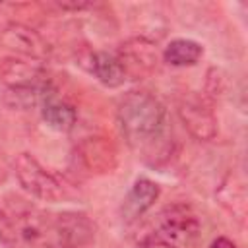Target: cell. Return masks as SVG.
I'll return each mask as SVG.
<instances>
[{
  "label": "cell",
  "instance_id": "1",
  "mask_svg": "<svg viewBox=\"0 0 248 248\" xmlns=\"http://www.w3.org/2000/svg\"><path fill=\"white\" fill-rule=\"evenodd\" d=\"M116 116L122 136L134 151L155 159L167 147V112L163 103L149 91L126 93Z\"/></svg>",
  "mask_w": 248,
  "mask_h": 248
},
{
  "label": "cell",
  "instance_id": "2",
  "mask_svg": "<svg viewBox=\"0 0 248 248\" xmlns=\"http://www.w3.org/2000/svg\"><path fill=\"white\" fill-rule=\"evenodd\" d=\"M14 172L19 186L31 196L45 202H60L66 196L64 184L46 170L31 153H19L14 161Z\"/></svg>",
  "mask_w": 248,
  "mask_h": 248
},
{
  "label": "cell",
  "instance_id": "3",
  "mask_svg": "<svg viewBox=\"0 0 248 248\" xmlns=\"http://www.w3.org/2000/svg\"><path fill=\"white\" fill-rule=\"evenodd\" d=\"M200 232V221L196 213L182 203L169 205L159 219V231L155 234L163 236L165 240L172 242L176 248L178 244H190Z\"/></svg>",
  "mask_w": 248,
  "mask_h": 248
},
{
  "label": "cell",
  "instance_id": "4",
  "mask_svg": "<svg viewBox=\"0 0 248 248\" xmlns=\"http://www.w3.org/2000/svg\"><path fill=\"white\" fill-rule=\"evenodd\" d=\"M0 45L29 60H45L50 54L48 43L35 29L23 23H8L0 31Z\"/></svg>",
  "mask_w": 248,
  "mask_h": 248
},
{
  "label": "cell",
  "instance_id": "5",
  "mask_svg": "<svg viewBox=\"0 0 248 248\" xmlns=\"http://www.w3.org/2000/svg\"><path fill=\"white\" fill-rule=\"evenodd\" d=\"M120 60L126 78H141L147 76L155 70L157 66V48L151 41L143 37H134L128 39L126 43L120 45V50L116 54Z\"/></svg>",
  "mask_w": 248,
  "mask_h": 248
},
{
  "label": "cell",
  "instance_id": "6",
  "mask_svg": "<svg viewBox=\"0 0 248 248\" xmlns=\"http://www.w3.org/2000/svg\"><path fill=\"white\" fill-rule=\"evenodd\" d=\"M0 79L6 87H35L48 89L45 68L37 60L29 58H4L0 60Z\"/></svg>",
  "mask_w": 248,
  "mask_h": 248
},
{
  "label": "cell",
  "instance_id": "7",
  "mask_svg": "<svg viewBox=\"0 0 248 248\" xmlns=\"http://www.w3.org/2000/svg\"><path fill=\"white\" fill-rule=\"evenodd\" d=\"M78 157L83 167L95 174H107L116 169L118 151L116 145L105 136H89L83 138L78 145Z\"/></svg>",
  "mask_w": 248,
  "mask_h": 248
},
{
  "label": "cell",
  "instance_id": "8",
  "mask_svg": "<svg viewBox=\"0 0 248 248\" xmlns=\"http://www.w3.org/2000/svg\"><path fill=\"white\" fill-rule=\"evenodd\" d=\"M178 116L184 128L200 141H209L217 136V116L200 99H186L178 107Z\"/></svg>",
  "mask_w": 248,
  "mask_h": 248
},
{
  "label": "cell",
  "instance_id": "9",
  "mask_svg": "<svg viewBox=\"0 0 248 248\" xmlns=\"http://www.w3.org/2000/svg\"><path fill=\"white\" fill-rule=\"evenodd\" d=\"M159 194H161V188L157 182L149 178H138L122 202V207H120L122 219L128 223L140 219L157 202Z\"/></svg>",
  "mask_w": 248,
  "mask_h": 248
},
{
  "label": "cell",
  "instance_id": "10",
  "mask_svg": "<svg viewBox=\"0 0 248 248\" xmlns=\"http://www.w3.org/2000/svg\"><path fill=\"white\" fill-rule=\"evenodd\" d=\"M54 225L62 248H79L93 236V225L83 213H58L54 215Z\"/></svg>",
  "mask_w": 248,
  "mask_h": 248
},
{
  "label": "cell",
  "instance_id": "11",
  "mask_svg": "<svg viewBox=\"0 0 248 248\" xmlns=\"http://www.w3.org/2000/svg\"><path fill=\"white\" fill-rule=\"evenodd\" d=\"M41 116L46 122V126L56 132H70L78 122L76 108L52 93L45 95L43 105H41Z\"/></svg>",
  "mask_w": 248,
  "mask_h": 248
},
{
  "label": "cell",
  "instance_id": "12",
  "mask_svg": "<svg viewBox=\"0 0 248 248\" xmlns=\"http://www.w3.org/2000/svg\"><path fill=\"white\" fill-rule=\"evenodd\" d=\"M89 72L105 87H120L128 79L116 54H110L107 50H97L89 54Z\"/></svg>",
  "mask_w": 248,
  "mask_h": 248
},
{
  "label": "cell",
  "instance_id": "13",
  "mask_svg": "<svg viewBox=\"0 0 248 248\" xmlns=\"http://www.w3.org/2000/svg\"><path fill=\"white\" fill-rule=\"evenodd\" d=\"M203 56V46L198 41L192 39H174L167 45L163 58L167 64L182 68V66H194Z\"/></svg>",
  "mask_w": 248,
  "mask_h": 248
},
{
  "label": "cell",
  "instance_id": "14",
  "mask_svg": "<svg viewBox=\"0 0 248 248\" xmlns=\"http://www.w3.org/2000/svg\"><path fill=\"white\" fill-rule=\"evenodd\" d=\"M50 93L48 89H35V87H6L4 91V103L10 108H31L39 99H45V95Z\"/></svg>",
  "mask_w": 248,
  "mask_h": 248
},
{
  "label": "cell",
  "instance_id": "15",
  "mask_svg": "<svg viewBox=\"0 0 248 248\" xmlns=\"http://www.w3.org/2000/svg\"><path fill=\"white\" fill-rule=\"evenodd\" d=\"M140 246L141 248H176L172 242H169V240H165L163 236H159V234H149V236H145L141 242H140Z\"/></svg>",
  "mask_w": 248,
  "mask_h": 248
},
{
  "label": "cell",
  "instance_id": "16",
  "mask_svg": "<svg viewBox=\"0 0 248 248\" xmlns=\"http://www.w3.org/2000/svg\"><path fill=\"white\" fill-rule=\"evenodd\" d=\"M10 170H12V167H10V163L6 161V157L0 153V186L8 180V176H10Z\"/></svg>",
  "mask_w": 248,
  "mask_h": 248
},
{
  "label": "cell",
  "instance_id": "17",
  "mask_svg": "<svg viewBox=\"0 0 248 248\" xmlns=\"http://www.w3.org/2000/svg\"><path fill=\"white\" fill-rule=\"evenodd\" d=\"M209 248H236V244H234L232 240L225 238V236H219V238H215V240L209 244Z\"/></svg>",
  "mask_w": 248,
  "mask_h": 248
},
{
  "label": "cell",
  "instance_id": "18",
  "mask_svg": "<svg viewBox=\"0 0 248 248\" xmlns=\"http://www.w3.org/2000/svg\"><path fill=\"white\" fill-rule=\"evenodd\" d=\"M138 248H141V246H140V244H138Z\"/></svg>",
  "mask_w": 248,
  "mask_h": 248
}]
</instances>
